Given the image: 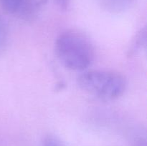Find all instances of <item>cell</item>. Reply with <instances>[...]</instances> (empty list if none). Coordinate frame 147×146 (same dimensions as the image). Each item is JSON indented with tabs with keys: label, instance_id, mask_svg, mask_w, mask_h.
<instances>
[{
	"label": "cell",
	"instance_id": "5b68a950",
	"mask_svg": "<svg viewBox=\"0 0 147 146\" xmlns=\"http://www.w3.org/2000/svg\"><path fill=\"white\" fill-rule=\"evenodd\" d=\"M25 0H0V9L4 13L17 16Z\"/></svg>",
	"mask_w": 147,
	"mask_h": 146
},
{
	"label": "cell",
	"instance_id": "ba28073f",
	"mask_svg": "<svg viewBox=\"0 0 147 146\" xmlns=\"http://www.w3.org/2000/svg\"><path fill=\"white\" fill-rule=\"evenodd\" d=\"M132 146H146V140L145 135H136L133 138Z\"/></svg>",
	"mask_w": 147,
	"mask_h": 146
},
{
	"label": "cell",
	"instance_id": "9c48e42d",
	"mask_svg": "<svg viewBox=\"0 0 147 146\" xmlns=\"http://www.w3.org/2000/svg\"><path fill=\"white\" fill-rule=\"evenodd\" d=\"M55 3L57 4V7L63 10L67 9L69 4V0H54Z\"/></svg>",
	"mask_w": 147,
	"mask_h": 146
},
{
	"label": "cell",
	"instance_id": "52a82bcc",
	"mask_svg": "<svg viewBox=\"0 0 147 146\" xmlns=\"http://www.w3.org/2000/svg\"><path fill=\"white\" fill-rule=\"evenodd\" d=\"M43 146H63L57 137L52 135L46 136L43 142Z\"/></svg>",
	"mask_w": 147,
	"mask_h": 146
},
{
	"label": "cell",
	"instance_id": "3957f363",
	"mask_svg": "<svg viewBox=\"0 0 147 146\" xmlns=\"http://www.w3.org/2000/svg\"><path fill=\"white\" fill-rule=\"evenodd\" d=\"M146 27H144L143 29H141L140 31H138L134 40L132 42L128 54L129 57H132L140 52L146 47Z\"/></svg>",
	"mask_w": 147,
	"mask_h": 146
},
{
	"label": "cell",
	"instance_id": "8992f818",
	"mask_svg": "<svg viewBox=\"0 0 147 146\" xmlns=\"http://www.w3.org/2000/svg\"><path fill=\"white\" fill-rule=\"evenodd\" d=\"M9 40V27L7 21L0 15V55L6 50Z\"/></svg>",
	"mask_w": 147,
	"mask_h": 146
},
{
	"label": "cell",
	"instance_id": "7a4b0ae2",
	"mask_svg": "<svg viewBox=\"0 0 147 146\" xmlns=\"http://www.w3.org/2000/svg\"><path fill=\"white\" fill-rule=\"evenodd\" d=\"M85 92L100 100L111 101L119 98L126 90V81L119 73L108 70H88L78 78Z\"/></svg>",
	"mask_w": 147,
	"mask_h": 146
},
{
	"label": "cell",
	"instance_id": "6da1fadb",
	"mask_svg": "<svg viewBox=\"0 0 147 146\" xmlns=\"http://www.w3.org/2000/svg\"><path fill=\"white\" fill-rule=\"evenodd\" d=\"M56 55L64 67L71 70H84L93 62L94 47L85 34L77 30L62 32L55 43Z\"/></svg>",
	"mask_w": 147,
	"mask_h": 146
},
{
	"label": "cell",
	"instance_id": "277c9868",
	"mask_svg": "<svg viewBox=\"0 0 147 146\" xmlns=\"http://www.w3.org/2000/svg\"><path fill=\"white\" fill-rule=\"evenodd\" d=\"M135 0H100L105 9L111 11H120L129 9Z\"/></svg>",
	"mask_w": 147,
	"mask_h": 146
}]
</instances>
